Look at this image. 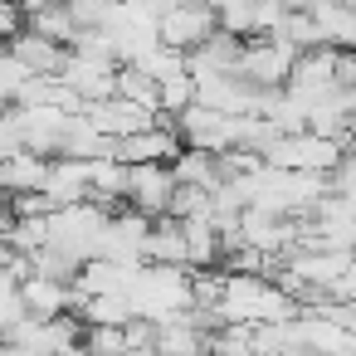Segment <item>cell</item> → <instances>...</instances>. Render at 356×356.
<instances>
[{"label":"cell","mask_w":356,"mask_h":356,"mask_svg":"<svg viewBox=\"0 0 356 356\" xmlns=\"http://www.w3.org/2000/svg\"><path fill=\"white\" fill-rule=\"evenodd\" d=\"M298 44L283 35H244V54H239V74L254 88H288V74L298 64Z\"/></svg>","instance_id":"6da1fadb"},{"label":"cell","mask_w":356,"mask_h":356,"mask_svg":"<svg viewBox=\"0 0 356 356\" xmlns=\"http://www.w3.org/2000/svg\"><path fill=\"white\" fill-rule=\"evenodd\" d=\"M288 93H293V98H302L307 108H317V103H327V98L346 93V88L337 83V44L302 49V54H298V64H293V74H288Z\"/></svg>","instance_id":"7a4b0ae2"},{"label":"cell","mask_w":356,"mask_h":356,"mask_svg":"<svg viewBox=\"0 0 356 356\" xmlns=\"http://www.w3.org/2000/svg\"><path fill=\"white\" fill-rule=\"evenodd\" d=\"M156 30L176 49H200L220 30V15H215L210 0H171V6L161 10V20H156Z\"/></svg>","instance_id":"3957f363"},{"label":"cell","mask_w":356,"mask_h":356,"mask_svg":"<svg viewBox=\"0 0 356 356\" xmlns=\"http://www.w3.org/2000/svg\"><path fill=\"white\" fill-rule=\"evenodd\" d=\"M176 166L171 161H132V186H127V205L147 210V215H166L171 195H176Z\"/></svg>","instance_id":"277c9868"},{"label":"cell","mask_w":356,"mask_h":356,"mask_svg":"<svg viewBox=\"0 0 356 356\" xmlns=\"http://www.w3.org/2000/svg\"><path fill=\"white\" fill-rule=\"evenodd\" d=\"M49 161H54V156H44V152H35V147L6 152V156H0V186H6L10 195H20V191H44Z\"/></svg>","instance_id":"5b68a950"},{"label":"cell","mask_w":356,"mask_h":356,"mask_svg":"<svg viewBox=\"0 0 356 356\" xmlns=\"http://www.w3.org/2000/svg\"><path fill=\"white\" fill-rule=\"evenodd\" d=\"M10 44V54H20L30 69H40V74H59L64 69V59H69V44H59V40H49V35H40V30H25V35H15V40H6Z\"/></svg>","instance_id":"8992f818"},{"label":"cell","mask_w":356,"mask_h":356,"mask_svg":"<svg viewBox=\"0 0 356 356\" xmlns=\"http://www.w3.org/2000/svg\"><path fill=\"white\" fill-rule=\"evenodd\" d=\"M35 74H40V69H30L20 54H10V49H6V64H0V93H6V103H15V98H20V88H25Z\"/></svg>","instance_id":"52a82bcc"},{"label":"cell","mask_w":356,"mask_h":356,"mask_svg":"<svg viewBox=\"0 0 356 356\" xmlns=\"http://www.w3.org/2000/svg\"><path fill=\"white\" fill-rule=\"evenodd\" d=\"M0 25H6V40H15V35L30 30V10L20 6V0H6V6H0Z\"/></svg>","instance_id":"ba28073f"}]
</instances>
